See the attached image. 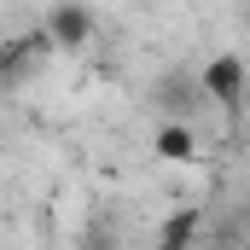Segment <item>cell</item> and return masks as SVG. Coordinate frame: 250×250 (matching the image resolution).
Listing matches in <instances>:
<instances>
[{
    "mask_svg": "<svg viewBox=\"0 0 250 250\" xmlns=\"http://www.w3.org/2000/svg\"><path fill=\"white\" fill-rule=\"evenodd\" d=\"M47 53H53L47 29H23V35L0 41V87H6V82H18V76H29V70L47 59Z\"/></svg>",
    "mask_w": 250,
    "mask_h": 250,
    "instance_id": "3957f363",
    "label": "cell"
},
{
    "mask_svg": "<svg viewBox=\"0 0 250 250\" xmlns=\"http://www.w3.org/2000/svg\"><path fill=\"white\" fill-rule=\"evenodd\" d=\"M157 93H163V105H169V117H181V105L192 99V87H181V82H163Z\"/></svg>",
    "mask_w": 250,
    "mask_h": 250,
    "instance_id": "8992f818",
    "label": "cell"
},
{
    "mask_svg": "<svg viewBox=\"0 0 250 250\" xmlns=\"http://www.w3.org/2000/svg\"><path fill=\"white\" fill-rule=\"evenodd\" d=\"M204 233V209H175L157 227V250H192V239Z\"/></svg>",
    "mask_w": 250,
    "mask_h": 250,
    "instance_id": "5b68a950",
    "label": "cell"
},
{
    "mask_svg": "<svg viewBox=\"0 0 250 250\" xmlns=\"http://www.w3.org/2000/svg\"><path fill=\"white\" fill-rule=\"evenodd\" d=\"M151 151L163 163H198V134H192L187 117H169V123L151 128Z\"/></svg>",
    "mask_w": 250,
    "mask_h": 250,
    "instance_id": "277c9868",
    "label": "cell"
},
{
    "mask_svg": "<svg viewBox=\"0 0 250 250\" xmlns=\"http://www.w3.org/2000/svg\"><path fill=\"white\" fill-rule=\"evenodd\" d=\"M41 29H47L53 53H82V47L93 41V12H87L82 0H59V6H47Z\"/></svg>",
    "mask_w": 250,
    "mask_h": 250,
    "instance_id": "7a4b0ae2",
    "label": "cell"
},
{
    "mask_svg": "<svg viewBox=\"0 0 250 250\" xmlns=\"http://www.w3.org/2000/svg\"><path fill=\"white\" fill-rule=\"evenodd\" d=\"M198 93L215 99L227 117H239V105H245V59L239 53H215L204 64V76H198Z\"/></svg>",
    "mask_w": 250,
    "mask_h": 250,
    "instance_id": "6da1fadb",
    "label": "cell"
}]
</instances>
